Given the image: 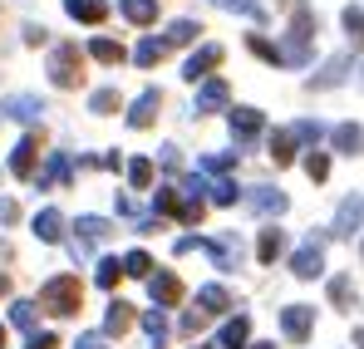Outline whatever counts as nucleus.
Masks as SVG:
<instances>
[{"label": "nucleus", "mask_w": 364, "mask_h": 349, "mask_svg": "<svg viewBox=\"0 0 364 349\" xmlns=\"http://www.w3.org/2000/svg\"><path fill=\"white\" fill-rule=\"evenodd\" d=\"M79 305H84L79 276H55V281L40 286V310H50V315H74Z\"/></svg>", "instance_id": "1"}, {"label": "nucleus", "mask_w": 364, "mask_h": 349, "mask_svg": "<svg viewBox=\"0 0 364 349\" xmlns=\"http://www.w3.org/2000/svg\"><path fill=\"white\" fill-rule=\"evenodd\" d=\"M50 84L55 89H79L84 84V55H79V45H55L50 50Z\"/></svg>", "instance_id": "2"}, {"label": "nucleus", "mask_w": 364, "mask_h": 349, "mask_svg": "<svg viewBox=\"0 0 364 349\" xmlns=\"http://www.w3.org/2000/svg\"><path fill=\"white\" fill-rule=\"evenodd\" d=\"M74 227H79V232H74V256H79V261H89V256H94V246H99L104 236L114 232L104 217H79Z\"/></svg>", "instance_id": "3"}, {"label": "nucleus", "mask_w": 364, "mask_h": 349, "mask_svg": "<svg viewBox=\"0 0 364 349\" xmlns=\"http://www.w3.org/2000/svg\"><path fill=\"white\" fill-rule=\"evenodd\" d=\"M0 114L15 118V123H25V128H35V123L45 118V104H40L35 94H10V99H0Z\"/></svg>", "instance_id": "4"}, {"label": "nucleus", "mask_w": 364, "mask_h": 349, "mask_svg": "<svg viewBox=\"0 0 364 349\" xmlns=\"http://www.w3.org/2000/svg\"><path fill=\"white\" fill-rule=\"evenodd\" d=\"M281 330H286L291 345H305L310 330H315V310H310V305H286V310H281Z\"/></svg>", "instance_id": "5"}, {"label": "nucleus", "mask_w": 364, "mask_h": 349, "mask_svg": "<svg viewBox=\"0 0 364 349\" xmlns=\"http://www.w3.org/2000/svg\"><path fill=\"white\" fill-rule=\"evenodd\" d=\"M360 227H364V192H350V197L335 207V227H330V232L335 236H355Z\"/></svg>", "instance_id": "6"}, {"label": "nucleus", "mask_w": 364, "mask_h": 349, "mask_svg": "<svg viewBox=\"0 0 364 349\" xmlns=\"http://www.w3.org/2000/svg\"><path fill=\"white\" fill-rule=\"evenodd\" d=\"M202 251L212 256L217 271H237L242 266V241L237 236H212V241H202Z\"/></svg>", "instance_id": "7"}, {"label": "nucleus", "mask_w": 364, "mask_h": 349, "mask_svg": "<svg viewBox=\"0 0 364 349\" xmlns=\"http://www.w3.org/2000/svg\"><path fill=\"white\" fill-rule=\"evenodd\" d=\"M40 133H25L20 143H15V153H10V173L15 177H35V163H40Z\"/></svg>", "instance_id": "8"}, {"label": "nucleus", "mask_w": 364, "mask_h": 349, "mask_svg": "<svg viewBox=\"0 0 364 349\" xmlns=\"http://www.w3.org/2000/svg\"><path fill=\"white\" fill-rule=\"evenodd\" d=\"M291 271H296L301 281H315V276L325 271V251H320V236H310V241H305L301 251L291 256Z\"/></svg>", "instance_id": "9"}, {"label": "nucleus", "mask_w": 364, "mask_h": 349, "mask_svg": "<svg viewBox=\"0 0 364 349\" xmlns=\"http://www.w3.org/2000/svg\"><path fill=\"white\" fill-rule=\"evenodd\" d=\"M246 202H251V212H256V217H281V212L291 207V197H286L281 187H251V197H246Z\"/></svg>", "instance_id": "10"}, {"label": "nucleus", "mask_w": 364, "mask_h": 349, "mask_svg": "<svg viewBox=\"0 0 364 349\" xmlns=\"http://www.w3.org/2000/svg\"><path fill=\"white\" fill-rule=\"evenodd\" d=\"M217 64H222V45H202V50H192V55H187L182 79H192V84H197V79H207Z\"/></svg>", "instance_id": "11"}, {"label": "nucleus", "mask_w": 364, "mask_h": 349, "mask_svg": "<svg viewBox=\"0 0 364 349\" xmlns=\"http://www.w3.org/2000/svg\"><path fill=\"white\" fill-rule=\"evenodd\" d=\"M148 295H153L158 310H168V305H178V300H182V281L173 276V271H158V276H148Z\"/></svg>", "instance_id": "12"}, {"label": "nucleus", "mask_w": 364, "mask_h": 349, "mask_svg": "<svg viewBox=\"0 0 364 349\" xmlns=\"http://www.w3.org/2000/svg\"><path fill=\"white\" fill-rule=\"evenodd\" d=\"M158 109H163V94H158V89H143V94L133 99V109H128V128H148V123L158 118Z\"/></svg>", "instance_id": "13"}, {"label": "nucleus", "mask_w": 364, "mask_h": 349, "mask_svg": "<svg viewBox=\"0 0 364 349\" xmlns=\"http://www.w3.org/2000/svg\"><path fill=\"white\" fill-rule=\"evenodd\" d=\"M227 123H232V138H237V143H251V138L266 128L261 109H232V114H227Z\"/></svg>", "instance_id": "14"}, {"label": "nucleus", "mask_w": 364, "mask_h": 349, "mask_svg": "<svg viewBox=\"0 0 364 349\" xmlns=\"http://www.w3.org/2000/svg\"><path fill=\"white\" fill-rule=\"evenodd\" d=\"M227 99H232V89H227L222 79H207V84L197 89V104H192V114H217V109H227Z\"/></svg>", "instance_id": "15"}, {"label": "nucleus", "mask_w": 364, "mask_h": 349, "mask_svg": "<svg viewBox=\"0 0 364 349\" xmlns=\"http://www.w3.org/2000/svg\"><path fill=\"white\" fill-rule=\"evenodd\" d=\"M64 10L79 25H104L109 20V0H64Z\"/></svg>", "instance_id": "16"}, {"label": "nucleus", "mask_w": 364, "mask_h": 349, "mask_svg": "<svg viewBox=\"0 0 364 349\" xmlns=\"http://www.w3.org/2000/svg\"><path fill=\"white\" fill-rule=\"evenodd\" d=\"M330 148L345 153V158H355V153L364 148V128H360V123H340V128H330Z\"/></svg>", "instance_id": "17"}, {"label": "nucleus", "mask_w": 364, "mask_h": 349, "mask_svg": "<svg viewBox=\"0 0 364 349\" xmlns=\"http://www.w3.org/2000/svg\"><path fill=\"white\" fill-rule=\"evenodd\" d=\"M345 79H350V55H335V59H325V69L310 79V89H335Z\"/></svg>", "instance_id": "18"}, {"label": "nucleus", "mask_w": 364, "mask_h": 349, "mask_svg": "<svg viewBox=\"0 0 364 349\" xmlns=\"http://www.w3.org/2000/svg\"><path fill=\"white\" fill-rule=\"evenodd\" d=\"M246 340H251V320H246V315H232V320L222 325V335H217L222 349H251Z\"/></svg>", "instance_id": "19"}, {"label": "nucleus", "mask_w": 364, "mask_h": 349, "mask_svg": "<svg viewBox=\"0 0 364 349\" xmlns=\"http://www.w3.org/2000/svg\"><path fill=\"white\" fill-rule=\"evenodd\" d=\"M168 50H173L168 40L148 35V40H138V50H133V64H138V69H153V64H163V55H168Z\"/></svg>", "instance_id": "20"}, {"label": "nucleus", "mask_w": 364, "mask_h": 349, "mask_svg": "<svg viewBox=\"0 0 364 349\" xmlns=\"http://www.w3.org/2000/svg\"><path fill=\"white\" fill-rule=\"evenodd\" d=\"M143 335H148V345H153V349H168V310L153 305V310L143 315Z\"/></svg>", "instance_id": "21"}, {"label": "nucleus", "mask_w": 364, "mask_h": 349, "mask_svg": "<svg viewBox=\"0 0 364 349\" xmlns=\"http://www.w3.org/2000/svg\"><path fill=\"white\" fill-rule=\"evenodd\" d=\"M30 232L40 236V241H50V246H55V241H64V217L55 212V207H45V212L35 217V227H30Z\"/></svg>", "instance_id": "22"}, {"label": "nucleus", "mask_w": 364, "mask_h": 349, "mask_svg": "<svg viewBox=\"0 0 364 349\" xmlns=\"http://www.w3.org/2000/svg\"><path fill=\"white\" fill-rule=\"evenodd\" d=\"M281 251H286V236H281V227H261V241H256V261H261V266H271Z\"/></svg>", "instance_id": "23"}, {"label": "nucleus", "mask_w": 364, "mask_h": 349, "mask_svg": "<svg viewBox=\"0 0 364 349\" xmlns=\"http://www.w3.org/2000/svg\"><path fill=\"white\" fill-rule=\"evenodd\" d=\"M271 158H276V168H291L296 163V133L291 128H276L271 133Z\"/></svg>", "instance_id": "24"}, {"label": "nucleus", "mask_w": 364, "mask_h": 349, "mask_svg": "<svg viewBox=\"0 0 364 349\" xmlns=\"http://www.w3.org/2000/svg\"><path fill=\"white\" fill-rule=\"evenodd\" d=\"M133 320H138L133 305H128V300H114L109 315H104V335H123V330H133Z\"/></svg>", "instance_id": "25"}, {"label": "nucleus", "mask_w": 364, "mask_h": 349, "mask_svg": "<svg viewBox=\"0 0 364 349\" xmlns=\"http://www.w3.org/2000/svg\"><path fill=\"white\" fill-rule=\"evenodd\" d=\"M119 10L128 25H153L158 20V0H119Z\"/></svg>", "instance_id": "26"}, {"label": "nucleus", "mask_w": 364, "mask_h": 349, "mask_svg": "<svg viewBox=\"0 0 364 349\" xmlns=\"http://www.w3.org/2000/svg\"><path fill=\"white\" fill-rule=\"evenodd\" d=\"M69 177H74V163H69L64 153H55V158L45 163V173H40V187H64Z\"/></svg>", "instance_id": "27"}, {"label": "nucleus", "mask_w": 364, "mask_h": 349, "mask_svg": "<svg viewBox=\"0 0 364 349\" xmlns=\"http://www.w3.org/2000/svg\"><path fill=\"white\" fill-rule=\"evenodd\" d=\"M123 50L119 40H109V35H99V40H89V59H99V64H123Z\"/></svg>", "instance_id": "28"}, {"label": "nucleus", "mask_w": 364, "mask_h": 349, "mask_svg": "<svg viewBox=\"0 0 364 349\" xmlns=\"http://www.w3.org/2000/svg\"><path fill=\"white\" fill-rule=\"evenodd\" d=\"M153 212L158 217H182V187H158L153 192Z\"/></svg>", "instance_id": "29"}, {"label": "nucleus", "mask_w": 364, "mask_h": 349, "mask_svg": "<svg viewBox=\"0 0 364 349\" xmlns=\"http://www.w3.org/2000/svg\"><path fill=\"white\" fill-rule=\"evenodd\" d=\"M227 305H232V295L222 291V286H202V291H197V310H202V315H222Z\"/></svg>", "instance_id": "30"}, {"label": "nucleus", "mask_w": 364, "mask_h": 349, "mask_svg": "<svg viewBox=\"0 0 364 349\" xmlns=\"http://www.w3.org/2000/svg\"><path fill=\"white\" fill-rule=\"evenodd\" d=\"M242 192H237V182L232 177H217V182H207V202H217V207H232Z\"/></svg>", "instance_id": "31"}, {"label": "nucleus", "mask_w": 364, "mask_h": 349, "mask_svg": "<svg viewBox=\"0 0 364 349\" xmlns=\"http://www.w3.org/2000/svg\"><path fill=\"white\" fill-rule=\"evenodd\" d=\"M330 305H335V310H350V305H355V281H350V276H335V281H330Z\"/></svg>", "instance_id": "32"}, {"label": "nucleus", "mask_w": 364, "mask_h": 349, "mask_svg": "<svg viewBox=\"0 0 364 349\" xmlns=\"http://www.w3.org/2000/svg\"><path fill=\"white\" fill-rule=\"evenodd\" d=\"M35 320H40V310H35L30 300H15V305H10V325H15V330H30V335H35Z\"/></svg>", "instance_id": "33"}, {"label": "nucleus", "mask_w": 364, "mask_h": 349, "mask_svg": "<svg viewBox=\"0 0 364 349\" xmlns=\"http://www.w3.org/2000/svg\"><path fill=\"white\" fill-rule=\"evenodd\" d=\"M212 5H222L232 15H246V20H266V5L261 0H212Z\"/></svg>", "instance_id": "34"}, {"label": "nucleus", "mask_w": 364, "mask_h": 349, "mask_svg": "<svg viewBox=\"0 0 364 349\" xmlns=\"http://www.w3.org/2000/svg\"><path fill=\"white\" fill-rule=\"evenodd\" d=\"M197 30H202L197 20H173L163 40H168V45H192V40H197Z\"/></svg>", "instance_id": "35"}, {"label": "nucleus", "mask_w": 364, "mask_h": 349, "mask_svg": "<svg viewBox=\"0 0 364 349\" xmlns=\"http://www.w3.org/2000/svg\"><path fill=\"white\" fill-rule=\"evenodd\" d=\"M119 89H94V94H89V109H94V114H119Z\"/></svg>", "instance_id": "36"}, {"label": "nucleus", "mask_w": 364, "mask_h": 349, "mask_svg": "<svg viewBox=\"0 0 364 349\" xmlns=\"http://www.w3.org/2000/svg\"><path fill=\"white\" fill-rule=\"evenodd\" d=\"M345 35H350V45H355V50H364V10H360V5H350V10H345Z\"/></svg>", "instance_id": "37"}, {"label": "nucleus", "mask_w": 364, "mask_h": 349, "mask_svg": "<svg viewBox=\"0 0 364 349\" xmlns=\"http://www.w3.org/2000/svg\"><path fill=\"white\" fill-rule=\"evenodd\" d=\"M123 271L148 281V276H153V256H148V251H128V256H123Z\"/></svg>", "instance_id": "38"}, {"label": "nucleus", "mask_w": 364, "mask_h": 349, "mask_svg": "<svg viewBox=\"0 0 364 349\" xmlns=\"http://www.w3.org/2000/svg\"><path fill=\"white\" fill-rule=\"evenodd\" d=\"M291 133H296V143H320V138H325V123L301 118V123H291Z\"/></svg>", "instance_id": "39"}, {"label": "nucleus", "mask_w": 364, "mask_h": 349, "mask_svg": "<svg viewBox=\"0 0 364 349\" xmlns=\"http://www.w3.org/2000/svg\"><path fill=\"white\" fill-rule=\"evenodd\" d=\"M119 276H128V271H123V261H114V256H109V261H99V286H104V291H114V286H119Z\"/></svg>", "instance_id": "40"}, {"label": "nucleus", "mask_w": 364, "mask_h": 349, "mask_svg": "<svg viewBox=\"0 0 364 349\" xmlns=\"http://www.w3.org/2000/svg\"><path fill=\"white\" fill-rule=\"evenodd\" d=\"M305 177H310V182H325V177H330V158H325V153H305Z\"/></svg>", "instance_id": "41"}, {"label": "nucleus", "mask_w": 364, "mask_h": 349, "mask_svg": "<svg viewBox=\"0 0 364 349\" xmlns=\"http://www.w3.org/2000/svg\"><path fill=\"white\" fill-rule=\"evenodd\" d=\"M128 182H133V187H153V163H148V158H133V163H128Z\"/></svg>", "instance_id": "42"}, {"label": "nucleus", "mask_w": 364, "mask_h": 349, "mask_svg": "<svg viewBox=\"0 0 364 349\" xmlns=\"http://www.w3.org/2000/svg\"><path fill=\"white\" fill-rule=\"evenodd\" d=\"M237 163V153H207L202 158V173H217V177H227V168Z\"/></svg>", "instance_id": "43"}, {"label": "nucleus", "mask_w": 364, "mask_h": 349, "mask_svg": "<svg viewBox=\"0 0 364 349\" xmlns=\"http://www.w3.org/2000/svg\"><path fill=\"white\" fill-rule=\"evenodd\" d=\"M202 325H207V315H202V310H187V315H182V335H197Z\"/></svg>", "instance_id": "44"}, {"label": "nucleus", "mask_w": 364, "mask_h": 349, "mask_svg": "<svg viewBox=\"0 0 364 349\" xmlns=\"http://www.w3.org/2000/svg\"><path fill=\"white\" fill-rule=\"evenodd\" d=\"M25 349H60V340H55L50 330H35V335H30V345H25Z\"/></svg>", "instance_id": "45"}, {"label": "nucleus", "mask_w": 364, "mask_h": 349, "mask_svg": "<svg viewBox=\"0 0 364 349\" xmlns=\"http://www.w3.org/2000/svg\"><path fill=\"white\" fill-rule=\"evenodd\" d=\"M10 222H20V207L10 197H0V227H10Z\"/></svg>", "instance_id": "46"}, {"label": "nucleus", "mask_w": 364, "mask_h": 349, "mask_svg": "<svg viewBox=\"0 0 364 349\" xmlns=\"http://www.w3.org/2000/svg\"><path fill=\"white\" fill-rule=\"evenodd\" d=\"M158 163H163L168 173H178V168H182V153H178V148H163V153H158Z\"/></svg>", "instance_id": "47"}, {"label": "nucleus", "mask_w": 364, "mask_h": 349, "mask_svg": "<svg viewBox=\"0 0 364 349\" xmlns=\"http://www.w3.org/2000/svg\"><path fill=\"white\" fill-rule=\"evenodd\" d=\"M197 246H202L197 236H178V246H173V251H178V256H187V251H197Z\"/></svg>", "instance_id": "48"}, {"label": "nucleus", "mask_w": 364, "mask_h": 349, "mask_svg": "<svg viewBox=\"0 0 364 349\" xmlns=\"http://www.w3.org/2000/svg\"><path fill=\"white\" fill-rule=\"evenodd\" d=\"M25 40L30 45H45V25H25Z\"/></svg>", "instance_id": "49"}, {"label": "nucleus", "mask_w": 364, "mask_h": 349, "mask_svg": "<svg viewBox=\"0 0 364 349\" xmlns=\"http://www.w3.org/2000/svg\"><path fill=\"white\" fill-rule=\"evenodd\" d=\"M74 349H109V345H104V335H84Z\"/></svg>", "instance_id": "50"}, {"label": "nucleus", "mask_w": 364, "mask_h": 349, "mask_svg": "<svg viewBox=\"0 0 364 349\" xmlns=\"http://www.w3.org/2000/svg\"><path fill=\"white\" fill-rule=\"evenodd\" d=\"M5 345H10V330H5V325H0V349H5Z\"/></svg>", "instance_id": "51"}, {"label": "nucleus", "mask_w": 364, "mask_h": 349, "mask_svg": "<svg viewBox=\"0 0 364 349\" xmlns=\"http://www.w3.org/2000/svg\"><path fill=\"white\" fill-rule=\"evenodd\" d=\"M5 291H10V281H5V276H0V295H5Z\"/></svg>", "instance_id": "52"}, {"label": "nucleus", "mask_w": 364, "mask_h": 349, "mask_svg": "<svg viewBox=\"0 0 364 349\" xmlns=\"http://www.w3.org/2000/svg\"><path fill=\"white\" fill-rule=\"evenodd\" d=\"M355 345H360V349H364V330H360V335H355Z\"/></svg>", "instance_id": "53"}, {"label": "nucleus", "mask_w": 364, "mask_h": 349, "mask_svg": "<svg viewBox=\"0 0 364 349\" xmlns=\"http://www.w3.org/2000/svg\"><path fill=\"white\" fill-rule=\"evenodd\" d=\"M251 349H276V345H261V340H256V345H251Z\"/></svg>", "instance_id": "54"}, {"label": "nucleus", "mask_w": 364, "mask_h": 349, "mask_svg": "<svg viewBox=\"0 0 364 349\" xmlns=\"http://www.w3.org/2000/svg\"><path fill=\"white\" fill-rule=\"evenodd\" d=\"M360 84H364V69H360Z\"/></svg>", "instance_id": "55"}]
</instances>
